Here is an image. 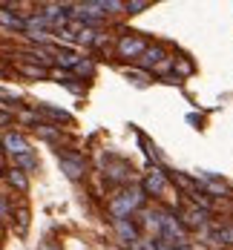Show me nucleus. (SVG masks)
I'll return each mask as SVG.
<instances>
[{
	"label": "nucleus",
	"instance_id": "f257e3e1",
	"mask_svg": "<svg viewBox=\"0 0 233 250\" xmlns=\"http://www.w3.org/2000/svg\"><path fill=\"white\" fill-rule=\"evenodd\" d=\"M144 49H147V43L138 40V37H121L118 40V55L121 58H138Z\"/></svg>",
	"mask_w": 233,
	"mask_h": 250
},
{
	"label": "nucleus",
	"instance_id": "f03ea898",
	"mask_svg": "<svg viewBox=\"0 0 233 250\" xmlns=\"http://www.w3.org/2000/svg\"><path fill=\"white\" fill-rule=\"evenodd\" d=\"M3 147H6L12 156L32 153V150H29V144H26V138H23V135H18V132H6V135H3Z\"/></svg>",
	"mask_w": 233,
	"mask_h": 250
},
{
	"label": "nucleus",
	"instance_id": "7ed1b4c3",
	"mask_svg": "<svg viewBox=\"0 0 233 250\" xmlns=\"http://www.w3.org/2000/svg\"><path fill=\"white\" fill-rule=\"evenodd\" d=\"M58 161H61V170L67 173V179H72V181H78V179L84 176V161H81V158L58 156Z\"/></svg>",
	"mask_w": 233,
	"mask_h": 250
},
{
	"label": "nucleus",
	"instance_id": "20e7f679",
	"mask_svg": "<svg viewBox=\"0 0 233 250\" xmlns=\"http://www.w3.org/2000/svg\"><path fill=\"white\" fill-rule=\"evenodd\" d=\"M161 61H164V49H161V46H147V49L138 55V63H141L144 69H150V66H159Z\"/></svg>",
	"mask_w": 233,
	"mask_h": 250
},
{
	"label": "nucleus",
	"instance_id": "39448f33",
	"mask_svg": "<svg viewBox=\"0 0 233 250\" xmlns=\"http://www.w3.org/2000/svg\"><path fill=\"white\" fill-rule=\"evenodd\" d=\"M144 190H147V193H153V196L164 193V173H161V170L147 173V179H144Z\"/></svg>",
	"mask_w": 233,
	"mask_h": 250
},
{
	"label": "nucleus",
	"instance_id": "423d86ee",
	"mask_svg": "<svg viewBox=\"0 0 233 250\" xmlns=\"http://www.w3.org/2000/svg\"><path fill=\"white\" fill-rule=\"evenodd\" d=\"M181 219H184L187 227H201V224H204V210H199V207H187V210L181 213Z\"/></svg>",
	"mask_w": 233,
	"mask_h": 250
},
{
	"label": "nucleus",
	"instance_id": "0eeeda50",
	"mask_svg": "<svg viewBox=\"0 0 233 250\" xmlns=\"http://www.w3.org/2000/svg\"><path fill=\"white\" fill-rule=\"evenodd\" d=\"M0 23L9 26V29H26L23 18H18V15H12V12H6V9H0Z\"/></svg>",
	"mask_w": 233,
	"mask_h": 250
},
{
	"label": "nucleus",
	"instance_id": "6e6552de",
	"mask_svg": "<svg viewBox=\"0 0 233 250\" xmlns=\"http://www.w3.org/2000/svg\"><path fill=\"white\" fill-rule=\"evenodd\" d=\"M15 164H18V170L23 173V170H37V161H35L32 153H23V156H15Z\"/></svg>",
	"mask_w": 233,
	"mask_h": 250
},
{
	"label": "nucleus",
	"instance_id": "1a4fd4ad",
	"mask_svg": "<svg viewBox=\"0 0 233 250\" xmlns=\"http://www.w3.org/2000/svg\"><path fill=\"white\" fill-rule=\"evenodd\" d=\"M115 227H118V233H121L127 242H135V227L133 224H127V219H118L115 221Z\"/></svg>",
	"mask_w": 233,
	"mask_h": 250
},
{
	"label": "nucleus",
	"instance_id": "9d476101",
	"mask_svg": "<svg viewBox=\"0 0 233 250\" xmlns=\"http://www.w3.org/2000/svg\"><path fill=\"white\" fill-rule=\"evenodd\" d=\"M9 181H12V184H15L18 190H26V187H29V179H26V176H23V173H20L18 167H15V170L9 173Z\"/></svg>",
	"mask_w": 233,
	"mask_h": 250
},
{
	"label": "nucleus",
	"instance_id": "9b49d317",
	"mask_svg": "<svg viewBox=\"0 0 233 250\" xmlns=\"http://www.w3.org/2000/svg\"><path fill=\"white\" fill-rule=\"evenodd\" d=\"M219 245H233V227H225V230H216V236H213Z\"/></svg>",
	"mask_w": 233,
	"mask_h": 250
},
{
	"label": "nucleus",
	"instance_id": "f8f14e48",
	"mask_svg": "<svg viewBox=\"0 0 233 250\" xmlns=\"http://www.w3.org/2000/svg\"><path fill=\"white\" fill-rule=\"evenodd\" d=\"M207 190H210L213 196H225V193H228V184H225V181H216V179H207Z\"/></svg>",
	"mask_w": 233,
	"mask_h": 250
},
{
	"label": "nucleus",
	"instance_id": "ddd939ff",
	"mask_svg": "<svg viewBox=\"0 0 233 250\" xmlns=\"http://www.w3.org/2000/svg\"><path fill=\"white\" fill-rule=\"evenodd\" d=\"M190 72H193V63H190V61H184V58H179V61H176V78H179V75L184 78V75H190Z\"/></svg>",
	"mask_w": 233,
	"mask_h": 250
},
{
	"label": "nucleus",
	"instance_id": "4468645a",
	"mask_svg": "<svg viewBox=\"0 0 233 250\" xmlns=\"http://www.w3.org/2000/svg\"><path fill=\"white\" fill-rule=\"evenodd\" d=\"M40 109H43V112H46L49 118H55V121H69V115H67V112H61V109H55V107H46V104H43Z\"/></svg>",
	"mask_w": 233,
	"mask_h": 250
},
{
	"label": "nucleus",
	"instance_id": "2eb2a0df",
	"mask_svg": "<svg viewBox=\"0 0 233 250\" xmlns=\"http://www.w3.org/2000/svg\"><path fill=\"white\" fill-rule=\"evenodd\" d=\"M75 72H78V75H84V78H90V75L95 72V66H92L90 61H78V63H75Z\"/></svg>",
	"mask_w": 233,
	"mask_h": 250
},
{
	"label": "nucleus",
	"instance_id": "dca6fc26",
	"mask_svg": "<svg viewBox=\"0 0 233 250\" xmlns=\"http://www.w3.org/2000/svg\"><path fill=\"white\" fill-rule=\"evenodd\" d=\"M124 9H127L130 15H138V12L147 9V0H130V3H124Z\"/></svg>",
	"mask_w": 233,
	"mask_h": 250
},
{
	"label": "nucleus",
	"instance_id": "f3484780",
	"mask_svg": "<svg viewBox=\"0 0 233 250\" xmlns=\"http://www.w3.org/2000/svg\"><path fill=\"white\" fill-rule=\"evenodd\" d=\"M20 69H23V75H29V78H43V75H46L43 66H20Z\"/></svg>",
	"mask_w": 233,
	"mask_h": 250
},
{
	"label": "nucleus",
	"instance_id": "a211bd4d",
	"mask_svg": "<svg viewBox=\"0 0 233 250\" xmlns=\"http://www.w3.org/2000/svg\"><path fill=\"white\" fill-rule=\"evenodd\" d=\"M173 179H176V181H179V184H181V187H193V181H190V179H187V176H181V173H176V176H173Z\"/></svg>",
	"mask_w": 233,
	"mask_h": 250
},
{
	"label": "nucleus",
	"instance_id": "6ab92c4d",
	"mask_svg": "<svg viewBox=\"0 0 233 250\" xmlns=\"http://www.w3.org/2000/svg\"><path fill=\"white\" fill-rule=\"evenodd\" d=\"M0 216H3V219L9 216V207H6V201H3V198H0Z\"/></svg>",
	"mask_w": 233,
	"mask_h": 250
},
{
	"label": "nucleus",
	"instance_id": "aec40b11",
	"mask_svg": "<svg viewBox=\"0 0 233 250\" xmlns=\"http://www.w3.org/2000/svg\"><path fill=\"white\" fill-rule=\"evenodd\" d=\"M6 121H9V115H6V112H0V124H6Z\"/></svg>",
	"mask_w": 233,
	"mask_h": 250
}]
</instances>
